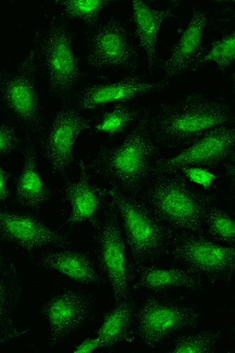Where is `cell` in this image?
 <instances>
[{"mask_svg":"<svg viewBox=\"0 0 235 353\" xmlns=\"http://www.w3.org/2000/svg\"><path fill=\"white\" fill-rule=\"evenodd\" d=\"M96 309L93 295L81 288L61 287L51 292L39 310L50 347L55 348L87 325Z\"/></svg>","mask_w":235,"mask_h":353,"instance_id":"cell-11","label":"cell"},{"mask_svg":"<svg viewBox=\"0 0 235 353\" xmlns=\"http://www.w3.org/2000/svg\"><path fill=\"white\" fill-rule=\"evenodd\" d=\"M106 192L116 210L130 258L136 266L150 264L168 252L173 234L141 198L112 186Z\"/></svg>","mask_w":235,"mask_h":353,"instance_id":"cell-5","label":"cell"},{"mask_svg":"<svg viewBox=\"0 0 235 353\" xmlns=\"http://www.w3.org/2000/svg\"><path fill=\"white\" fill-rule=\"evenodd\" d=\"M105 348L104 343L101 339L94 334L90 337L85 338L78 344L74 345L71 350L72 353H92Z\"/></svg>","mask_w":235,"mask_h":353,"instance_id":"cell-31","label":"cell"},{"mask_svg":"<svg viewBox=\"0 0 235 353\" xmlns=\"http://www.w3.org/2000/svg\"><path fill=\"white\" fill-rule=\"evenodd\" d=\"M32 259L40 269L57 273L81 285H104V277L96 261L89 253L71 245L44 250Z\"/></svg>","mask_w":235,"mask_h":353,"instance_id":"cell-17","label":"cell"},{"mask_svg":"<svg viewBox=\"0 0 235 353\" xmlns=\"http://www.w3.org/2000/svg\"><path fill=\"white\" fill-rule=\"evenodd\" d=\"M203 288V279L181 265L165 268L146 264L136 266L134 270V290L160 292L174 290L194 294Z\"/></svg>","mask_w":235,"mask_h":353,"instance_id":"cell-21","label":"cell"},{"mask_svg":"<svg viewBox=\"0 0 235 353\" xmlns=\"http://www.w3.org/2000/svg\"><path fill=\"white\" fill-rule=\"evenodd\" d=\"M180 265L205 280L230 281L235 274V248L200 234L180 235L172 240L168 252Z\"/></svg>","mask_w":235,"mask_h":353,"instance_id":"cell-10","label":"cell"},{"mask_svg":"<svg viewBox=\"0 0 235 353\" xmlns=\"http://www.w3.org/2000/svg\"><path fill=\"white\" fill-rule=\"evenodd\" d=\"M38 153L37 141H28L12 193V198L20 208L32 212L41 209L53 196L52 190L40 173Z\"/></svg>","mask_w":235,"mask_h":353,"instance_id":"cell-20","label":"cell"},{"mask_svg":"<svg viewBox=\"0 0 235 353\" xmlns=\"http://www.w3.org/2000/svg\"><path fill=\"white\" fill-rule=\"evenodd\" d=\"M0 239L24 252L71 245L70 238L36 216L0 208Z\"/></svg>","mask_w":235,"mask_h":353,"instance_id":"cell-15","label":"cell"},{"mask_svg":"<svg viewBox=\"0 0 235 353\" xmlns=\"http://www.w3.org/2000/svg\"><path fill=\"white\" fill-rule=\"evenodd\" d=\"M232 101L201 92H189L148 113V121L160 145L180 149L218 128L232 125Z\"/></svg>","mask_w":235,"mask_h":353,"instance_id":"cell-1","label":"cell"},{"mask_svg":"<svg viewBox=\"0 0 235 353\" xmlns=\"http://www.w3.org/2000/svg\"><path fill=\"white\" fill-rule=\"evenodd\" d=\"M170 88V81L153 79L139 74L117 81L92 84L79 91L73 100L74 107L83 112L94 111L108 105L130 102L141 97L163 94Z\"/></svg>","mask_w":235,"mask_h":353,"instance_id":"cell-14","label":"cell"},{"mask_svg":"<svg viewBox=\"0 0 235 353\" xmlns=\"http://www.w3.org/2000/svg\"><path fill=\"white\" fill-rule=\"evenodd\" d=\"M3 70H2V68H1V65H0V72H1Z\"/></svg>","mask_w":235,"mask_h":353,"instance_id":"cell-35","label":"cell"},{"mask_svg":"<svg viewBox=\"0 0 235 353\" xmlns=\"http://www.w3.org/2000/svg\"><path fill=\"white\" fill-rule=\"evenodd\" d=\"M62 18L66 21H76L89 28L100 24L101 16L113 3L112 0H59Z\"/></svg>","mask_w":235,"mask_h":353,"instance_id":"cell-25","label":"cell"},{"mask_svg":"<svg viewBox=\"0 0 235 353\" xmlns=\"http://www.w3.org/2000/svg\"><path fill=\"white\" fill-rule=\"evenodd\" d=\"M185 179L202 189L210 190L218 179L217 174L210 168L203 167H186L180 170Z\"/></svg>","mask_w":235,"mask_h":353,"instance_id":"cell-30","label":"cell"},{"mask_svg":"<svg viewBox=\"0 0 235 353\" xmlns=\"http://www.w3.org/2000/svg\"><path fill=\"white\" fill-rule=\"evenodd\" d=\"M235 64V32L230 30L205 48L194 68L214 65L222 72H230Z\"/></svg>","mask_w":235,"mask_h":353,"instance_id":"cell-26","label":"cell"},{"mask_svg":"<svg viewBox=\"0 0 235 353\" xmlns=\"http://www.w3.org/2000/svg\"><path fill=\"white\" fill-rule=\"evenodd\" d=\"M177 4L178 2H174L165 8H156L143 0H133L130 3L136 37L150 72L156 70L159 65L160 32L173 16Z\"/></svg>","mask_w":235,"mask_h":353,"instance_id":"cell-19","label":"cell"},{"mask_svg":"<svg viewBox=\"0 0 235 353\" xmlns=\"http://www.w3.org/2000/svg\"><path fill=\"white\" fill-rule=\"evenodd\" d=\"M79 174L60 188V195L70 212L65 220L68 231L90 223L93 225L105 207L107 192L92 180L89 168L83 159L78 162Z\"/></svg>","mask_w":235,"mask_h":353,"instance_id":"cell-16","label":"cell"},{"mask_svg":"<svg viewBox=\"0 0 235 353\" xmlns=\"http://www.w3.org/2000/svg\"><path fill=\"white\" fill-rule=\"evenodd\" d=\"M208 22V14L203 9L191 11L185 27L163 62L162 79L170 82L171 79L194 70L205 50L204 38Z\"/></svg>","mask_w":235,"mask_h":353,"instance_id":"cell-18","label":"cell"},{"mask_svg":"<svg viewBox=\"0 0 235 353\" xmlns=\"http://www.w3.org/2000/svg\"><path fill=\"white\" fill-rule=\"evenodd\" d=\"M85 114L73 105L61 108L45 123L37 143L54 175H65L72 168L79 137L91 130Z\"/></svg>","mask_w":235,"mask_h":353,"instance_id":"cell-12","label":"cell"},{"mask_svg":"<svg viewBox=\"0 0 235 353\" xmlns=\"http://www.w3.org/2000/svg\"><path fill=\"white\" fill-rule=\"evenodd\" d=\"M200 307L169 296L152 294L137 308L134 328L143 345L154 348L203 320Z\"/></svg>","mask_w":235,"mask_h":353,"instance_id":"cell-8","label":"cell"},{"mask_svg":"<svg viewBox=\"0 0 235 353\" xmlns=\"http://www.w3.org/2000/svg\"><path fill=\"white\" fill-rule=\"evenodd\" d=\"M148 113L119 143L101 148L90 165L112 187L130 194L136 195L152 180L159 159L160 145L149 123Z\"/></svg>","mask_w":235,"mask_h":353,"instance_id":"cell-2","label":"cell"},{"mask_svg":"<svg viewBox=\"0 0 235 353\" xmlns=\"http://www.w3.org/2000/svg\"><path fill=\"white\" fill-rule=\"evenodd\" d=\"M85 61L96 72L136 73L139 67V52L123 19L114 16L90 30Z\"/></svg>","mask_w":235,"mask_h":353,"instance_id":"cell-9","label":"cell"},{"mask_svg":"<svg viewBox=\"0 0 235 353\" xmlns=\"http://www.w3.org/2000/svg\"><path fill=\"white\" fill-rule=\"evenodd\" d=\"M39 74L32 44L13 70L0 72V110L6 121L36 141L45 126L37 86Z\"/></svg>","mask_w":235,"mask_h":353,"instance_id":"cell-6","label":"cell"},{"mask_svg":"<svg viewBox=\"0 0 235 353\" xmlns=\"http://www.w3.org/2000/svg\"><path fill=\"white\" fill-rule=\"evenodd\" d=\"M108 199L93 225L96 257L113 300L117 301L132 297L134 270L116 210Z\"/></svg>","mask_w":235,"mask_h":353,"instance_id":"cell-7","label":"cell"},{"mask_svg":"<svg viewBox=\"0 0 235 353\" xmlns=\"http://www.w3.org/2000/svg\"><path fill=\"white\" fill-rule=\"evenodd\" d=\"M10 175L0 161V203H8L12 199V192L9 186Z\"/></svg>","mask_w":235,"mask_h":353,"instance_id":"cell-32","label":"cell"},{"mask_svg":"<svg viewBox=\"0 0 235 353\" xmlns=\"http://www.w3.org/2000/svg\"><path fill=\"white\" fill-rule=\"evenodd\" d=\"M30 332V329L25 328H15L11 331L0 332V348L1 347L8 345L13 341L19 340Z\"/></svg>","mask_w":235,"mask_h":353,"instance_id":"cell-33","label":"cell"},{"mask_svg":"<svg viewBox=\"0 0 235 353\" xmlns=\"http://www.w3.org/2000/svg\"><path fill=\"white\" fill-rule=\"evenodd\" d=\"M142 199L172 234H200L204 230L209 199L178 176H154L143 190Z\"/></svg>","mask_w":235,"mask_h":353,"instance_id":"cell-3","label":"cell"},{"mask_svg":"<svg viewBox=\"0 0 235 353\" xmlns=\"http://www.w3.org/2000/svg\"><path fill=\"white\" fill-rule=\"evenodd\" d=\"M22 296L18 268L11 261L0 266V332L15 328Z\"/></svg>","mask_w":235,"mask_h":353,"instance_id":"cell-23","label":"cell"},{"mask_svg":"<svg viewBox=\"0 0 235 353\" xmlns=\"http://www.w3.org/2000/svg\"><path fill=\"white\" fill-rule=\"evenodd\" d=\"M7 259H6V256L4 254V250L3 249L1 243H0V266L4 265L8 263Z\"/></svg>","mask_w":235,"mask_h":353,"instance_id":"cell-34","label":"cell"},{"mask_svg":"<svg viewBox=\"0 0 235 353\" xmlns=\"http://www.w3.org/2000/svg\"><path fill=\"white\" fill-rule=\"evenodd\" d=\"M39 73L51 94L66 99L76 92L83 72L76 51L74 33L65 19L51 20L32 39Z\"/></svg>","mask_w":235,"mask_h":353,"instance_id":"cell-4","label":"cell"},{"mask_svg":"<svg viewBox=\"0 0 235 353\" xmlns=\"http://www.w3.org/2000/svg\"><path fill=\"white\" fill-rule=\"evenodd\" d=\"M147 112L144 108L125 102L113 105L110 110L103 113L91 129L96 134L106 136L121 135L131 129L143 118Z\"/></svg>","mask_w":235,"mask_h":353,"instance_id":"cell-24","label":"cell"},{"mask_svg":"<svg viewBox=\"0 0 235 353\" xmlns=\"http://www.w3.org/2000/svg\"><path fill=\"white\" fill-rule=\"evenodd\" d=\"M219 343V334L210 330H205L182 335L172 343L167 352L210 353L216 350Z\"/></svg>","mask_w":235,"mask_h":353,"instance_id":"cell-28","label":"cell"},{"mask_svg":"<svg viewBox=\"0 0 235 353\" xmlns=\"http://www.w3.org/2000/svg\"><path fill=\"white\" fill-rule=\"evenodd\" d=\"M136 304L133 297L114 301L97 329L95 334L104 343L105 348L128 343L134 327Z\"/></svg>","mask_w":235,"mask_h":353,"instance_id":"cell-22","label":"cell"},{"mask_svg":"<svg viewBox=\"0 0 235 353\" xmlns=\"http://www.w3.org/2000/svg\"><path fill=\"white\" fill-rule=\"evenodd\" d=\"M21 132L8 121L0 123V157L19 152L23 145Z\"/></svg>","mask_w":235,"mask_h":353,"instance_id":"cell-29","label":"cell"},{"mask_svg":"<svg viewBox=\"0 0 235 353\" xmlns=\"http://www.w3.org/2000/svg\"><path fill=\"white\" fill-rule=\"evenodd\" d=\"M235 129L233 125L216 128L181 148L168 157L159 159L154 176L178 174L186 167L214 168L234 161Z\"/></svg>","mask_w":235,"mask_h":353,"instance_id":"cell-13","label":"cell"},{"mask_svg":"<svg viewBox=\"0 0 235 353\" xmlns=\"http://www.w3.org/2000/svg\"><path fill=\"white\" fill-rule=\"evenodd\" d=\"M205 228L216 241L234 246L235 219L225 208L210 203L205 214Z\"/></svg>","mask_w":235,"mask_h":353,"instance_id":"cell-27","label":"cell"}]
</instances>
